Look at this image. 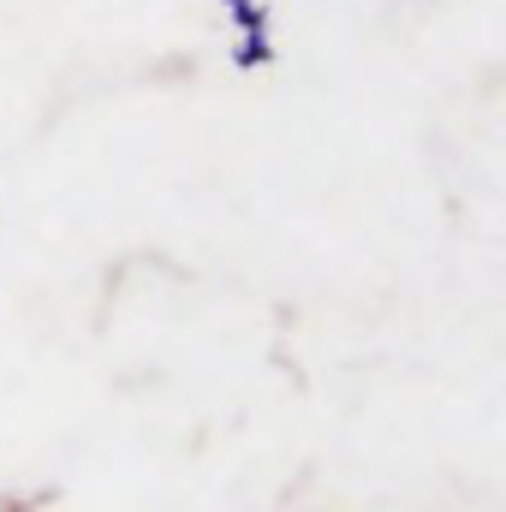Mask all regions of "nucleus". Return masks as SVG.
Segmentation results:
<instances>
[{
  "mask_svg": "<svg viewBox=\"0 0 506 512\" xmlns=\"http://www.w3.org/2000/svg\"><path fill=\"white\" fill-rule=\"evenodd\" d=\"M268 60H274V42H268V36H239V42H233V66H239V72H256V66H268Z\"/></svg>",
  "mask_w": 506,
  "mask_h": 512,
  "instance_id": "2",
  "label": "nucleus"
},
{
  "mask_svg": "<svg viewBox=\"0 0 506 512\" xmlns=\"http://www.w3.org/2000/svg\"><path fill=\"white\" fill-rule=\"evenodd\" d=\"M221 6L239 24V36H268V6L262 0H221Z\"/></svg>",
  "mask_w": 506,
  "mask_h": 512,
  "instance_id": "1",
  "label": "nucleus"
}]
</instances>
